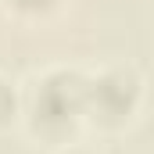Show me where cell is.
Listing matches in <instances>:
<instances>
[{
	"mask_svg": "<svg viewBox=\"0 0 154 154\" xmlns=\"http://www.w3.org/2000/svg\"><path fill=\"white\" fill-rule=\"evenodd\" d=\"M29 115L47 136L68 133L86 115V79L68 68H54L39 75L29 93Z\"/></svg>",
	"mask_w": 154,
	"mask_h": 154,
	"instance_id": "cell-1",
	"label": "cell"
},
{
	"mask_svg": "<svg viewBox=\"0 0 154 154\" xmlns=\"http://www.w3.org/2000/svg\"><path fill=\"white\" fill-rule=\"evenodd\" d=\"M140 104V79L129 68H108L100 75L86 79V115L100 125L129 122Z\"/></svg>",
	"mask_w": 154,
	"mask_h": 154,
	"instance_id": "cell-2",
	"label": "cell"
},
{
	"mask_svg": "<svg viewBox=\"0 0 154 154\" xmlns=\"http://www.w3.org/2000/svg\"><path fill=\"white\" fill-rule=\"evenodd\" d=\"M14 115H18V93H14V86L7 79H0V129L11 125Z\"/></svg>",
	"mask_w": 154,
	"mask_h": 154,
	"instance_id": "cell-3",
	"label": "cell"
},
{
	"mask_svg": "<svg viewBox=\"0 0 154 154\" xmlns=\"http://www.w3.org/2000/svg\"><path fill=\"white\" fill-rule=\"evenodd\" d=\"M11 11H18V14H29V18H36V14H50L61 0H4Z\"/></svg>",
	"mask_w": 154,
	"mask_h": 154,
	"instance_id": "cell-4",
	"label": "cell"
},
{
	"mask_svg": "<svg viewBox=\"0 0 154 154\" xmlns=\"http://www.w3.org/2000/svg\"><path fill=\"white\" fill-rule=\"evenodd\" d=\"M72 154H90V151H72Z\"/></svg>",
	"mask_w": 154,
	"mask_h": 154,
	"instance_id": "cell-5",
	"label": "cell"
}]
</instances>
